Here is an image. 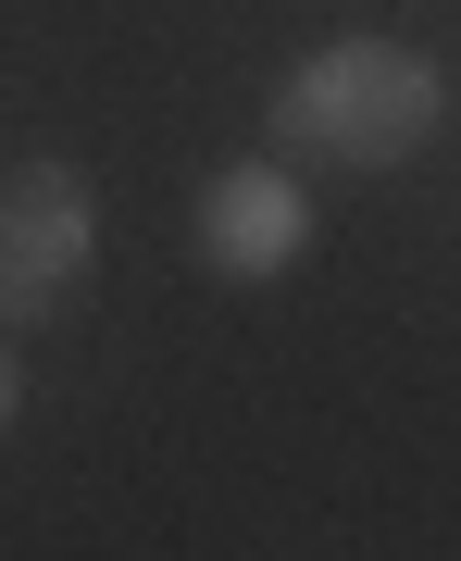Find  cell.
<instances>
[{
    "label": "cell",
    "instance_id": "3",
    "mask_svg": "<svg viewBox=\"0 0 461 561\" xmlns=\"http://www.w3.org/2000/svg\"><path fill=\"white\" fill-rule=\"evenodd\" d=\"M300 250H312V201L287 162H224L200 187V262L212 275L262 287V275H300Z\"/></svg>",
    "mask_w": 461,
    "mask_h": 561
},
{
    "label": "cell",
    "instance_id": "4",
    "mask_svg": "<svg viewBox=\"0 0 461 561\" xmlns=\"http://www.w3.org/2000/svg\"><path fill=\"white\" fill-rule=\"evenodd\" d=\"M25 412V362H13V324H0V424Z\"/></svg>",
    "mask_w": 461,
    "mask_h": 561
},
{
    "label": "cell",
    "instance_id": "1",
    "mask_svg": "<svg viewBox=\"0 0 461 561\" xmlns=\"http://www.w3.org/2000/svg\"><path fill=\"white\" fill-rule=\"evenodd\" d=\"M449 76L412 38H324L300 76H275L262 101V138L287 162H337V175H400V162L437 138Z\"/></svg>",
    "mask_w": 461,
    "mask_h": 561
},
{
    "label": "cell",
    "instance_id": "2",
    "mask_svg": "<svg viewBox=\"0 0 461 561\" xmlns=\"http://www.w3.org/2000/svg\"><path fill=\"white\" fill-rule=\"evenodd\" d=\"M101 262V201L76 162H13L0 175V324H50Z\"/></svg>",
    "mask_w": 461,
    "mask_h": 561
}]
</instances>
